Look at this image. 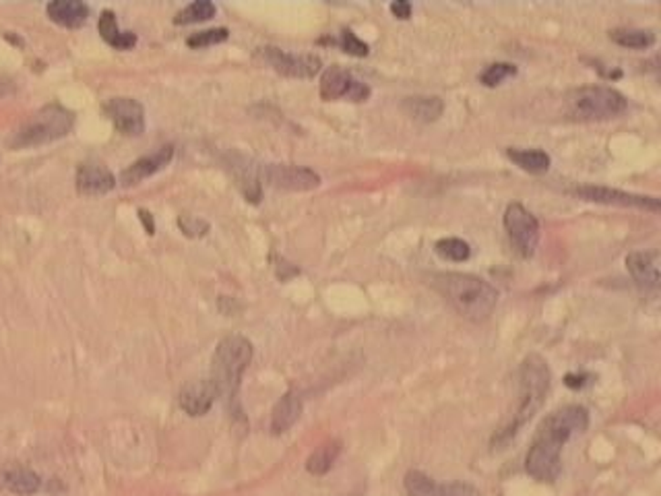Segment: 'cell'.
I'll return each instance as SVG.
<instances>
[{
  "instance_id": "6da1fadb",
  "label": "cell",
  "mask_w": 661,
  "mask_h": 496,
  "mask_svg": "<svg viewBox=\"0 0 661 496\" xmlns=\"http://www.w3.org/2000/svg\"><path fill=\"white\" fill-rule=\"evenodd\" d=\"M589 414L583 406H564L544 420L525 457V470L537 482H554L563 470V447L576 432H585Z\"/></svg>"
},
{
  "instance_id": "7a4b0ae2",
  "label": "cell",
  "mask_w": 661,
  "mask_h": 496,
  "mask_svg": "<svg viewBox=\"0 0 661 496\" xmlns=\"http://www.w3.org/2000/svg\"><path fill=\"white\" fill-rule=\"evenodd\" d=\"M432 286L461 317L482 323L496 309L498 292L486 279L472 273H434L430 278Z\"/></svg>"
},
{
  "instance_id": "3957f363",
  "label": "cell",
  "mask_w": 661,
  "mask_h": 496,
  "mask_svg": "<svg viewBox=\"0 0 661 496\" xmlns=\"http://www.w3.org/2000/svg\"><path fill=\"white\" fill-rule=\"evenodd\" d=\"M550 380L552 375L548 362H545L540 354H529L525 360L521 362L517 410H514V414L509 418V422L494 434L492 445L503 447L511 439L517 437V432L535 416V411L544 406L545 395L550 391Z\"/></svg>"
},
{
  "instance_id": "277c9868",
  "label": "cell",
  "mask_w": 661,
  "mask_h": 496,
  "mask_svg": "<svg viewBox=\"0 0 661 496\" xmlns=\"http://www.w3.org/2000/svg\"><path fill=\"white\" fill-rule=\"evenodd\" d=\"M250 360L252 343L242 335H228L215 348L209 380L218 391V397L226 401L228 408H234L242 375L249 369Z\"/></svg>"
},
{
  "instance_id": "5b68a950",
  "label": "cell",
  "mask_w": 661,
  "mask_h": 496,
  "mask_svg": "<svg viewBox=\"0 0 661 496\" xmlns=\"http://www.w3.org/2000/svg\"><path fill=\"white\" fill-rule=\"evenodd\" d=\"M626 97L620 91L605 86H589L573 89L566 96L568 114L576 120H610L626 110Z\"/></svg>"
},
{
  "instance_id": "8992f818",
  "label": "cell",
  "mask_w": 661,
  "mask_h": 496,
  "mask_svg": "<svg viewBox=\"0 0 661 496\" xmlns=\"http://www.w3.org/2000/svg\"><path fill=\"white\" fill-rule=\"evenodd\" d=\"M75 116L60 104L44 106L37 110L17 133H15L11 145L13 147H34V145H44L56 141L65 137L73 128Z\"/></svg>"
},
{
  "instance_id": "52a82bcc",
  "label": "cell",
  "mask_w": 661,
  "mask_h": 496,
  "mask_svg": "<svg viewBox=\"0 0 661 496\" xmlns=\"http://www.w3.org/2000/svg\"><path fill=\"white\" fill-rule=\"evenodd\" d=\"M504 230L521 257H534L537 244H540V221L535 219L534 213H529L519 203L509 205L504 211Z\"/></svg>"
},
{
  "instance_id": "ba28073f",
  "label": "cell",
  "mask_w": 661,
  "mask_h": 496,
  "mask_svg": "<svg viewBox=\"0 0 661 496\" xmlns=\"http://www.w3.org/2000/svg\"><path fill=\"white\" fill-rule=\"evenodd\" d=\"M257 58L263 60L273 71H278L283 77L294 79H310L320 71V58L314 55H291V52H283L275 46H265V48L257 50Z\"/></svg>"
},
{
  "instance_id": "9c48e42d",
  "label": "cell",
  "mask_w": 661,
  "mask_h": 496,
  "mask_svg": "<svg viewBox=\"0 0 661 496\" xmlns=\"http://www.w3.org/2000/svg\"><path fill=\"white\" fill-rule=\"evenodd\" d=\"M371 87L364 81L353 77L350 71L341 66H330L320 77V97L325 102L333 99H350V102H366L371 97Z\"/></svg>"
},
{
  "instance_id": "30bf717a",
  "label": "cell",
  "mask_w": 661,
  "mask_h": 496,
  "mask_svg": "<svg viewBox=\"0 0 661 496\" xmlns=\"http://www.w3.org/2000/svg\"><path fill=\"white\" fill-rule=\"evenodd\" d=\"M260 180L281 190H312L320 185V177L310 167L294 164L260 166Z\"/></svg>"
},
{
  "instance_id": "8fae6325",
  "label": "cell",
  "mask_w": 661,
  "mask_h": 496,
  "mask_svg": "<svg viewBox=\"0 0 661 496\" xmlns=\"http://www.w3.org/2000/svg\"><path fill=\"white\" fill-rule=\"evenodd\" d=\"M575 195L585 198V201L594 203H604V205H620V208H636L645 211L659 213V198L656 197H643V195H633L625 193V190L618 188H608V187H579L575 188Z\"/></svg>"
},
{
  "instance_id": "7c38bea8",
  "label": "cell",
  "mask_w": 661,
  "mask_h": 496,
  "mask_svg": "<svg viewBox=\"0 0 661 496\" xmlns=\"http://www.w3.org/2000/svg\"><path fill=\"white\" fill-rule=\"evenodd\" d=\"M104 112L114 122L120 133L128 137L143 135L145 131V108L133 97H112L104 104Z\"/></svg>"
},
{
  "instance_id": "4fadbf2b",
  "label": "cell",
  "mask_w": 661,
  "mask_h": 496,
  "mask_svg": "<svg viewBox=\"0 0 661 496\" xmlns=\"http://www.w3.org/2000/svg\"><path fill=\"white\" fill-rule=\"evenodd\" d=\"M172 157H174V147L172 145H164V147H159L156 151V154H149L141 159H137L135 164H130L127 170L120 174V182L125 187L139 185L141 180L153 177V174L161 170V167L170 164Z\"/></svg>"
},
{
  "instance_id": "5bb4252c",
  "label": "cell",
  "mask_w": 661,
  "mask_h": 496,
  "mask_svg": "<svg viewBox=\"0 0 661 496\" xmlns=\"http://www.w3.org/2000/svg\"><path fill=\"white\" fill-rule=\"evenodd\" d=\"M405 491L407 496H478V492L470 486L436 484L432 478L418 470H413L405 476Z\"/></svg>"
},
{
  "instance_id": "9a60e30c",
  "label": "cell",
  "mask_w": 661,
  "mask_h": 496,
  "mask_svg": "<svg viewBox=\"0 0 661 496\" xmlns=\"http://www.w3.org/2000/svg\"><path fill=\"white\" fill-rule=\"evenodd\" d=\"M76 188L83 195H106L117 187V178L106 166L96 162H86L76 170Z\"/></svg>"
},
{
  "instance_id": "2e32d148",
  "label": "cell",
  "mask_w": 661,
  "mask_h": 496,
  "mask_svg": "<svg viewBox=\"0 0 661 496\" xmlns=\"http://www.w3.org/2000/svg\"><path fill=\"white\" fill-rule=\"evenodd\" d=\"M218 400V391L209 379L195 380V383H188L180 391V408L187 411L188 416H203L211 410V406Z\"/></svg>"
},
{
  "instance_id": "e0dca14e",
  "label": "cell",
  "mask_w": 661,
  "mask_h": 496,
  "mask_svg": "<svg viewBox=\"0 0 661 496\" xmlns=\"http://www.w3.org/2000/svg\"><path fill=\"white\" fill-rule=\"evenodd\" d=\"M626 269L641 288L657 289V286H659V253L657 250H641V253L628 255Z\"/></svg>"
},
{
  "instance_id": "ac0fdd59",
  "label": "cell",
  "mask_w": 661,
  "mask_h": 496,
  "mask_svg": "<svg viewBox=\"0 0 661 496\" xmlns=\"http://www.w3.org/2000/svg\"><path fill=\"white\" fill-rule=\"evenodd\" d=\"M46 11L52 21L65 27H79L89 17V6L81 0H52Z\"/></svg>"
},
{
  "instance_id": "d6986e66",
  "label": "cell",
  "mask_w": 661,
  "mask_h": 496,
  "mask_svg": "<svg viewBox=\"0 0 661 496\" xmlns=\"http://www.w3.org/2000/svg\"><path fill=\"white\" fill-rule=\"evenodd\" d=\"M232 172L236 178L238 188L242 190L246 201L259 203L260 197H263V188H260V166H255L246 159H236L232 162Z\"/></svg>"
},
{
  "instance_id": "ffe728a7",
  "label": "cell",
  "mask_w": 661,
  "mask_h": 496,
  "mask_svg": "<svg viewBox=\"0 0 661 496\" xmlns=\"http://www.w3.org/2000/svg\"><path fill=\"white\" fill-rule=\"evenodd\" d=\"M300 414H302V400H300V395L294 391L286 393L273 408L271 430L275 434L288 432L298 422Z\"/></svg>"
},
{
  "instance_id": "44dd1931",
  "label": "cell",
  "mask_w": 661,
  "mask_h": 496,
  "mask_svg": "<svg viewBox=\"0 0 661 496\" xmlns=\"http://www.w3.org/2000/svg\"><path fill=\"white\" fill-rule=\"evenodd\" d=\"M403 112L418 122H434L442 116L444 104L441 97L416 96L403 99Z\"/></svg>"
},
{
  "instance_id": "7402d4cb",
  "label": "cell",
  "mask_w": 661,
  "mask_h": 496,
  "mask_svg": "<svg viewBox=\"0 0 661 496\" xmlns=\"http://www.w3.org/2000/svg\"><path fill=\"white\" fill-rule=\"evenodd\" d=\"M97 27H99V34H102V37H104V42L110 44L112 48L130 50L137 44V34L120 32L114 11H104L102 15H99Z\"/></svg>"
},
{
  "instance_id": "603a6c76",
  "label": "cell",
  "mask_w": 661,
  "mask_h": 496,
  "mask_svg": "<svg viewBox=\"0 0 661 496\" xmlns=\"http://www.w3.org/2000/svg\"><path fill=\"white\" fill-rule=\"evenodd\" d=\"M0 482H3V486L6 488V491L13 492V494H19V496L36 494L42 486L40 476H37L36 471L27 470V468H15V470L5 471L3 480H0Z\"/></svg>"
},
{
  "instance_id": "cb8c5ba5",
  "label": "cell",
  "mask_w": 661,
  "mask_h": 496,
  "mask_svg": "<svg viewBox=\"0 0 661 496\" xmlns=\"http://www.w3.org/2000/svg\"><path fill=\"white\" fill-rule=\"evenodd\" d=\"M506 156H509V159H513V162L517 164L521 170L532 172V174L548 172L550 162H552L550 156L542 149H509L506 151Z\"/></svg>"
},
{
  "instance_id": "d4e9b609",
  "label": "cell",
  "mask_w": 661,
  "mask_h": 496,
  "mask_svg": "<svg viewBox=\"0 0 661 496\" xmlns=\"http://www.w3.org/2000/svg\"><path fill=\"white\" fill-rule=\"evenodd\" d=\"M610 40L616 42L622 48L630 50H645L656 44V34L649 29H635V27H620L610 32Z\"/></svg>"
},
{
  "instance_id": "484cf974",
  "label": "cell",
  "mask_w": 661,
  "mask_h": 496,
  "mask_svg": "<svg viewBox=\"0 0 661 496\" xmlns=\"http://www.w3.org/2000/svg\"><path fill=\"white\" fill-rule=\"evenodd\" d=\"M340 453H341V442L329 440V442H325V445H320L317 451L309 457V461H306V470H309L314 476L327 474V471L333 468V463Z\"/></svg>"
},
{
  "instance_id": "4316f807",
  "label": "cell",
  "mask_w": 661,
  "mask_h": 496,
  "mask_svg": "<svg viewBox=\"0 0 661 496\" xmlns=\"http://www.w3.org/2000/svg\"><path fill=\"white\" fill-rule=\"evenodd\" d=\"M215 13H218V9H215V5L209 3V0H197V3H190L182 11L176 13L174 23L176 25H188V23L211 19L215 17Z\"/></svg>"
},
{
  "instance_id": "83f0119b",
  "label": "cell",
  "mask_w": 661,
  "mask_h": 496,
  "mask_svg": "<svg viewBox=\"0 0 661 496\" xmlns=\"http://www.w3.org/2000/svg\"><path fill=\"white\" fill-rule=\"evenodd\" d=\"M436 253L447 261L463 263L472 257V247L461 238H442L436 242Z\"/></svg>"
},
{
  "instance_id": "f1b7e54d",
  "label": "cell",
  "mask_w": 661,
  "mask_h": 496,
  "mask_svg": "<svg viewBox=\"0 0 661 496\" xmlns=\"http://www.w3.org/2000/svg\"><path fill=\"white\" fill-rule=\"evenodd\" d=\"M514 75H517V66H514V65H511V63H494V65H490L486 71L480 75V81L486 87H496V86H501L504 79L514 77Z\"/></svg>"
},
{
  "instance_id": "f546056e",
  "label": "cell",
  "mask_w": 661,
  "mask_h": 496,
  "mask_svg": "<svg viewBox=\"0 0 661 496\" xmlns=\"http://www.w3.org/2000/svg\"><path fill=\"white\" fill-rule=\"evenodd\" d=\"M229 37L228 27H213V29H205V32H197L188 35L187 44L190 48H207V46H215L226 42Z\"/></svg>"
},
{
  "instance_id": "4dcf8cb0",
  "label": "cell",
  "mask_w": 661,
  "mask_h": 496,
  "mask_svg": "<svg viewBox=\"0 0 661 496\" xmlns=\"http://www.w3.org/2000/svg\"><path fill=\"white\" fill-rule=\"evenodd\" d=\"M337 44H340L341 48L345 52H348V55H351V56H360V58H362V56H368V52H371V48H368V44L360 40V37L356 34L350 32V29H343L341 35H340V40H337Z\"/></svg>"
},
{
  "instance_id": "1f68e13d",
  "label": "cell",
  "mask_w": 661,
  "mask_h": 496,
  "mask_svg": "<svg viewBox=\"0 0 661 496\" xmlns=\"http://www.w3.org/2000/svg\"><path fill=\"white\" fill-rule=\"evenodd\" d=\"M178 226L184 234L190 236V238H201V236L209 232V224H207V221L192 216H180Z\"/></svg>"
},
{
  "instance_id": "d6a6232c",
  "label": "cell",
  "mask_w": 661,
  "mask_h": 496,
  "mask_svg": "<svg viewBox=\"0 0 661 496\" xmlns=\"http://www.w3.org/2000/svg\"><path fill=\"white\" fill-rule=\"evenodd\" d=\"M391 13L395 15L397 19H410L412 17V5L405 3V0H397V3L391 5Z\"/></svg>"
},
{
  "instance_id": "836d02e7",
  "label": "cell",
  "mask_w": 661,
  "mask_h": 496,
  "mask_svg": "<svg viewBox=\"0 0 661 496\" xmlns=\"http://www.w3.org/2000/svg\"><path fill=\"white\" fill-rule=\"evenodd\" d=\"M139 218H141V221L145 224V230H147V234H156V224H153L151 213L147 209H141L139 211Z\"/></svg>"
},
{
  "instance_id": "e575fe53",
  "label": "cell",
  "mask_w": 661,
  "mask_h": 496,
  "mask_svg": "<svg viewBox=\"0 0 661 496\" xmlns=\"http://www.w3.org/2000/svg\"><path fill=\"white\" fill-rule=\"evenodd\" d=\"M583 379H585V377H573V375H568L566 377V385L568 387H581L583 385Z\"/></svg>"
}]
</instances>
